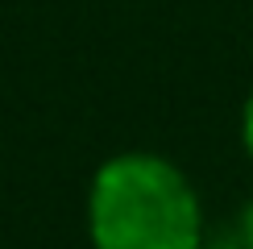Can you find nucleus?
<instances>
[{"instance_id": "20e7f679", "label": "nucleus", "mask_w": 253, "mask_h": 249, "mask_svg": "<svg viewBox=\"0 0 253 249\" xmlns=\"http://www.w3.org/2000/svg\"><path fill=\"white\" fill-rule=\"evenodd\" d=\"M237 233H241V241H245V249H253V195H249V204L241 208V216H237Z\"/></svg>"}, {"instance_id": "f257e3e1", "label": "nucleus", "mask_w": 253, "mask_h": 249, "mask_svg": "<svg viewBox=\"0 0 253 249\" xmlns=\"http://www.w3.org/2000/svg\"><path fill=\"white\" fill-rule=\"evenodd\" d=\"M204 233L191 179L162 154H117L87 187L91 249H199Z\"/></svg>"}, {"instance_id": "f03ea898", "label": "nucleus", "mask_w": 253, "mask_h": 249, "mask_svg": "<svg viewBox=\"0 0 253 249\" xmlns=\"http://www.w3.org/2000/svg\"><path fill=\"white\" fill-rule=\"evenodd\" d=\"M199 249H245V241H241L237 224H228V228H216V233H204Z\"/></svg>"}, {"instance_id": "7ed1b4c3", "label": "nucleus", "mask_w": 253, "mask_h": 249, "mask_svg": "<svg viewBox=\"0 0 253 249\" xmlns=\"http://www.w3.org/2000/svg\"><path fill=\"white\" fill-rule=\"evenodd\" d=\"M241 145H245V154L253 162V91L245 96V108H241Z\"/></svg>"}]
</instances>
